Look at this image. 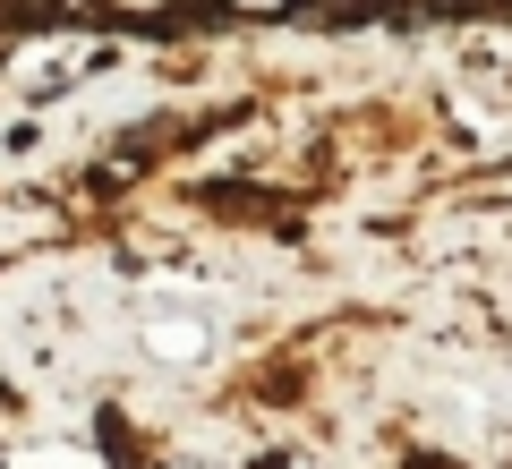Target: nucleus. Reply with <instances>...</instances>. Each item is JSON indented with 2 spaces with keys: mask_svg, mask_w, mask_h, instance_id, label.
<instances>
[]
</instances>
